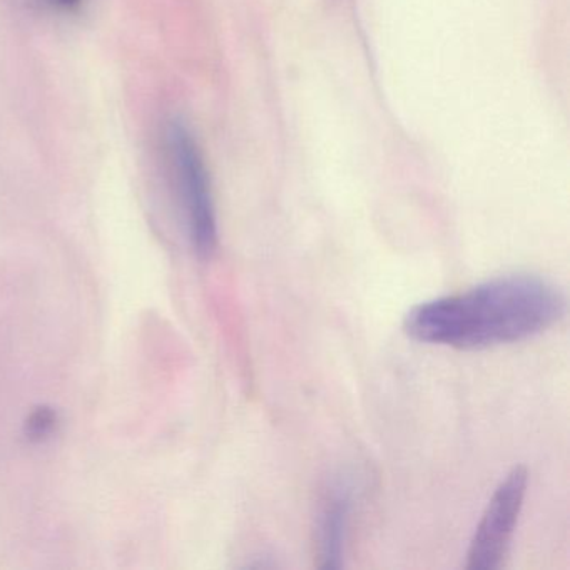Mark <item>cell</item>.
<instances>
[{
    "instance_id": "4",
    "label": "cell",
    "mask_w": 570,
    "mask_h": 570,
    "mask_svg": "<svg viewBox=\"0 0 570 570\" xmlns=\"http://www.w3.org/2000/svg\"><path fill=\"white\" fill-rule=\"evenodd\" d=\"M352 489L338 482L326 493L318 517V557L322 569H340L352 515Z\"/></svg>"
},
{
    "instance_id": "3",
    "label": "cell",
    "mask_w": 570,
    "mask_h": 570,
    "mask_svg": "<svg viewBox=\"0 0 570 570\" xmlns=\"http://www.w3.org/2000/svg\"><path fill=\"white\" fill-rule=\"evenodd\" d=\"M527 483L529 473L525 466H515L497 487L470 542L469 569L495 570L502 567L525 499Z\"/></svg>"
},
{
    "instance_id": "2",
    "label": "cell",
    "mask_w": 570,
    "mask_h": 570,
    "mask_svg": "<svg viewBox=\"0 0 570 570\" xmlns=\"http://www.w3.org/2000/svg\"><path fill=\"white\" fill-rule=\"evenodd\" d=\"M166 141L178 179L179 195L185 206L193 245L196 252L206 258L215 252L218 229L205 163L191 132L183 122H169Z\"/></svg>"
},
{
    "instance_id": "1",
    "label": "cell",
    "mask_w": 570,
    "mask_h": 570,
    "mask_svg": "<svg viewBox=\"0 0 570 570\" xmlns=\"http://www.w3.org/2000/svg\"><path fill=\"white\" fill-rule=\"evenodd\" d=\"M563 293L533 275H507L413 306L403 320L410 338L456 350H482L533 338L566 315Z\"/></svg>"
},
{
    "instance_id": "5",
    "label": "cell",
    "mask_w": 570,
    "mask_h": 570,
    "mask_svg": "<svg viewBox=\"0 0 570 570\" xmlns=\"http://www.w3.org/2000/svg\"><path fill=\"white\" fill-rule=\"evenodd\" d=\"M56 425H58V415L55 410L41 406L29 416L28 423H26V433L29 439L41 442L55 432Z\"/></svg>"
},
{
    "instance_id": "6",
    "label": "cell",
    "mask_w": 570,
    "mask_h": 570,
    "mask_svg": "<svg viewBox=\"0 0 570 570\" xmlns=\"http://www.w3.org/2000/svg\"><path fill=\"white\" fill-rule=\"evenodd\" d=\"M56 4L65 9H76L81 4V0H55Z\"/></svg>"
}]
</instances>
